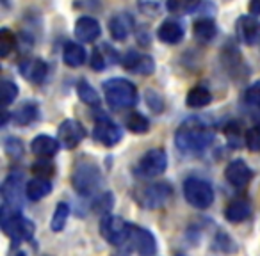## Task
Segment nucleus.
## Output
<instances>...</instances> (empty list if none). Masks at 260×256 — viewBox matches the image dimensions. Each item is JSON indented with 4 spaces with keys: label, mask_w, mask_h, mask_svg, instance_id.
I'll use <instances>...</instances> for the list:
<instances>
[{
    "label": "nucleus",
    "mask_w": 260,
    "mask_h": 256,
    "mask_svg": "<svg viewBox=\"0 0 260 256\" xmlns=\"http://www.w3.org/2000/svg\"><path fill=\"white\" fill-rule=\"evenodd\" d=\"M0 96H2L4 107L11 105L16 100V96H18V86L15 82H11V80H2L0 82Z\"/></svg>",
    "instance_id": "7c9ffc66"
},
{
    "label": "nucleus",
    "mask_w": 260,
    "mask_h": 256,
    "mask_svg": "<svg viewBox=\"0 0 260 256\" xmlns=\"http://www.w3.org/2000/svg\"><path fill=\"white\" fill-rule=\"evenodd\" d=\"M125 126L128 128L132 134H146L150 130V121L148 118H145L139 112H132V114L126 116Z\"/></svg>",
    "instance_id": "bb28decb"
},
{
    "label": "nucleus",
    "mask_w": 260,
    "mask_h": 256,
    "mask_svg": "<svg viewBox=\"0 0 260 256\" xmlns=\"http://www.w3.org/2000/svg\"><path fill=\"white\" fill-rule=\"evenodd\" d=\"M72 185L80 196H91L102 185L100 167L89 159H82L77 162L72 173Z\"/></svg>",
    "instance_id": "7ed1b4c3"
},
{
    "label": "nucleus",
    "mask_w": 260,
    "mask_h": 256,
    "mask_svg": "<svg viewBox=\"0 0 260 256\" xmlns=\"http://www.w3.org/2000/svg\"><path fill=\"white\" fill-rule=\"evenodd\" d=\"M27 184L22 173H13L2 184V208L22 210Z\"/></svg>",
    "instance_id": "423d86ee"
},
{
    "label": "nucleus",
    "mask_w": 260,
    "mask_h": 256,
    "mask_svg": "<svg viewBox=\"0 0 260 256\" xmlns=\"http://www.w3.org/2000/svg\"><path fill=\"white\" fill-rule=\"evenodd\" d=\"M128 240L132 247L139 252V256H153L157 252L155 237L146 228H139L130 224L128 226Z\"/></svg>",
    "instance_id": "f8f14e48"
},
{
    "label": "nucleus",
    "mask_w": 260,
    "mask_h": 256,
    "mask_svg": "<svg viewBox=\"0 0 260 256\" xmlns=\"http://www.w3.org/2000/svg\"><path fill=\"white\" fill-rule=\"evenodd\" d=\"M224 176L230 181L234 187L241 189L246 187V185L251 181L253 178V171L249 169V166L242 160H234L226 166V171H224Z\"/></svg>",
    "instance_id": "dca6fc26"
},
{
    "label": "nucleus",
    "mask_w": 260,
    "mask_h": 256,
    "mask_svg": "<svg viewBox=\"0 0 260 256\" xmlns=\"http://www.w3.org/2000/svg\"><path fill=\"white\" fill-rule=\"evenodd\" d=\"M104 94L109 107L114 111H123L138 101V89L126 79H111L104 84Z\"/></svg>",
    "instance_id": "f03ea898"
},
{
    "label": "nucleus",
    "mask_w": 260,
    "mask_h": 256,
    "mask_svg": "<svg viewBox=\"0 0 260 256\" xmlns=\"http://www.w3.org/2000/svg\"><path fill=\"white\" fill-rule=\"evenodd\" d=\"M52 192V184L48 181V178H32L27 181L25 194L27 199L30 201H40L45 196H48Z\"/></svg>",
    "instance_id": "4be33fe9"
},
{
    "label": "nucleus",
    "mask_w": 260,
    "mask_h": 256,
    "mask_svg": "<svg viewBox=\"0 0 260 256\" xmlns=\"http://www.w3.org/2000/svg\"><path fill=\"white\" fill-rule=\"evenodd\" d=\"M246 146L251 152H260V123L248 130V134H246Z\"/></svg>",
    "instance_id": "473e14b6"
},
{
    "label": "nucleus",
    "mask_w": 260,
    "mask_h": 256,
    "mask_svg": "<svg viewBox=\"0 0 260 256\" xmlns=\"http://www.w3.org/2000/svg\"><path fill=\"white\" fill-rule=\"evenodd\" d=\"M134 29V18L128 15V13H118L116 16H112L111 22H109V30H111V36L118 41L126 40L130 32Z\"/></svg>",
    "instance_id": "a211bd4d"
},
{
    "label": "nucleus",
    "mask_w": 260,
    "mask_h": 256,
    "mask_svg": "<svg viewBox=\"0 0 260 256\" xmlns=\"http://www.w3.org/2000/svg\"><path fill=\"white\" fill-rule=\"evenodd\" d=\"M59 141L50 135H38L32 142H30V152L38 155L40 159H50L57 153Z\"/></svg>",
    "instance_id": "6ab92c4d"
},
{
    "label": "nucleus",
    "mask_w": 260,
    "mask_h": 256,
    "mask_svg": "<svg viewBox=\"0 0 260 256\" xmlns=\"http://www.w3.org/2000/svg\"><path fill=\"white\" fill-rule=\"evenodd\" d=\"M20 73L25 80L32 84H41L48 75V66L45 61L41 59H36V57H29L25 61H22L20 64Z\"/></svg>",
    "instance_id": "2eb2a0df"
},
{
    "label": "nucleus",
    "mask_w": 260,
    "mask_h": 256,
    "mask_svg": "<svg viewBox=\"0 0 260 256\" xmlns=\"http://www.w3.org/2000/svg\"><path fill=\"white\" fill-rule=\"evenodd\" d=\"M70 217V206L66 203H59L54 210V215H52V223H50V228L52 231H62L66 226V221Z\"/></svg>",
    "instance_id": "c85d7f7f"
},
{
    "label": "nucleus",
    "mask_w": 260,
    "mask_h": 256,
    "mask_svg": "<svg viewBox=\"0 0 260 256\" xmlns=\"http://www.w3.org/2000/svg\"><path fill=\"white\" fill-rule=\"evenodd\" d=\"M38 118V107L32 101H27V103H22L15 112H13V121L16 125H30L34 119Z\"/></svg>",
    "instance_id": "a878e982"
},
{
    "label": "nucleus",
    "mask_w": 260,
    "mask_h": 256,
    "mask_svg": "<svg viewBox=\"0 0 260 256\" xmlns=\"http://www.w3.org/2000/svg\"><path fill=\"white\" fill-rule=\"evenodd\" d=\"M168 167V155L164 150L155 148V150H150L146 152L145 155L139 159L138 162V171L139 176H145V178H155L159 174H162Z\"/></svg>",
    "instance_id": "6e6552de"
},
{
    "label": "nucleus",
    "mask_w": 260,
    "mask_h": 256,
    "mask_svg": "<svg viewBox=\"0 0 260 256\" xmlns=\"http://www.w3.org/2000/svg\"><path fill=\"white\" fill-rule=\"evenodd\" d=\"M123 137V132L114 121H111L109 118L102 116L94 121L93 128V139L96 142L104 146H116Z\"/></svg>",
    "instance_id": "9b49d317"
},
{
    "label": "nucleus",
    "mask_w": 260,
    "mask_h": 256,
    "mask_svg": "<svg viewBox=\"0 0 260 256\" xmlns=\"http://www.w3.org/2000/svg\"><path fill=\"white\" fill-rule=\"evenodd\" d=\"M0 224L8 237H11L13 242H27L34 235V223L22 215L20 210H0Z\"/></svg>",
    "instance_id": "20e7f679"
},
{
    "label": "nucleus",
    "mask_w": 260,
    "mask_h": 256,
    "mask_svg": "<svg viewBox=\"0 0 260 256\" xmlns=\"http://www.w3.org/2000/svg\"><path fill=\"white\" fill-rule=\"evenodd\" d=\"M249 13L255 16L260 15V0H251L249 2Z\"/></svg>",
    "instance_id": "ea45409f"
},
{
    "label": "nucleus",
    "mask_w": 260,
    "mask_h": 256,
    "mask_svg": "<svg viewBox=\"0 0 260 256\" xmlns=\"http://www.w3.org/2000/svg\"><path fill=\"white\" fill-rule=\"evenodd\" d=\"M214 139V132L205 121L198 118H189L177 128L175 134V144L182 153L196 155L202 153Z\"/></svg>",
    "instance_id": "f257e3e1"
},
{
    "label": "nucleus",
    "mask_w": 260,
    "mask_h": 256,
    "mask_svg": "<svg viewBox=\"0 0 260 256\" xmlns=\"http://www.w3.org/2000/svg\"><path fill=\"white\" fill-rule=\"evenodd\" d=\"M196 4V0H168V9L171 13H182L192 9Z\"/></svg>",
    "instance_id": "c9c22d12"
},
{
    "label": "nucleus",
    "mask_w": 260,
    "mask_h": 256,
    "mask_svg": "<svg viewBox=\"0 0 260 256\" xmlns=\"http://www.w3.org/2000/svg\"><path fill=\"white\" fill-rule=\"evenodd\" d=\"M62 61L70 68H79L86 62V50L79 43H66L62 50Z\"/></svg>",
    "instance_id": "5701e85b"
},
{
    "label": "nucleus",
    "mask_w": 260,
    "mask_h": 256,
    "mask_svg": "<svg viewBox=\"0 0 260 256\" xmlns=\"http://www.w3.org/2000/svg\"><path fill=\"white\" fill-rule=\"evenodd\" d=\"M6 152H8L9 157H22L23 146H22V142H20V139H15V137L6 139Z\"/></svg>",
    "instance_id": "4c0bfd02"
},
{
    "label": "nucleus",
    "mask_w": 260,
    "mask_h": 256,
    "mask_svg": "<svg viewBox=\"0 0 260 256\" xmlns=\"http://www.w3.org/2000/svg\"><path fill=\"white\" fill-rule=\"evenodd\" d=\"M157 36H159V40L164 41V43L177 45V43H180L182 38H184V29H182L180 23L175 22V20H166V22L159 27Z\"/></svg>",
    "instance_id": "aec40b11"
},
{
    "label": "nucleus",
    "mask_w": 260,
    "mask_h": 256,
    "mask_svg": "<svg viewBox=\"0 0 260 256\" xmlns=\"http://www.w3.org/2000/svg\"><path fill=\"white\" fill-rule=\"evenodd\" d=\"M100 23L91 16H82L77 20L75 23V36L77 40L84 41V43H93L100 38Z\"/></svg>",
    "instance_id": "f3484780"
},
{
    "label": "nucleus",
    "mask_w": 260,
    "mask_h": 256,
    "mask_svg": "<svg viewBox=\"0 0 260 256\" xmlns=\"http://www.w3.org/2000/svg\"><path fill=\"white\" fill-rule=\"evenodd\" d=\"M164 0H138L139 11H143L148 16H155L159 15L160 8H162Z\"/></svg>",
    "instance_id": "2f4dec72"
},
{
    "label": "nucleus",
    "mask_w": 260,
    "mask_h": 256,
    "mask_svg": "<svg viewBox=\"0 0 260 256\" xmlns=\"http://www.w3.org/2000/svg\"><path fill=\"white\" fill-rule=\"evenodd\" d=\"M128 226L118 215H104L100 221V235L112 245H123L128 242Z\"/></svg>",
    "instance_id": "0eeeda50"
},
{
    "label": "nucleus",
    "mask_w": 260,
    "mask_h": 256,
    "mask_svg": "<svg viewBox=\"0 0 260 256\" xmlns=\"http://www.w3.org/2000/svg\"><path fill=\"white\" fill-rule=\"evenodd\" d=\"M251 213V205L246 199H234L230 205L224 208V217L230 223H242Z\"/></svg>",
    "instance_id": "412c9836"
},
{
    "label": "nucleus",
    "mask_w": 260,
    "mask_h": 256,
    "mask_svg": "<svg viewBox=\"0 0 260 256\" xmlns=\"http://www.w3.org/2000/svg\"><path fill=\"white\" fill-rule=\"evenodd\" d=\"M123 68L132 73H139V75H150L155 69V62H153V59L150 55L130 50L123 57Z\"/></svg>",
    "instance_id": "4468645a"
},
{
    "label": "nucleus",
    "mask_w": 260,
    "mask_h": 256,
    "mask_svg": "<svg viewBox=\"0 0 260 256\" xmlns=\"http://www.w3.org/2000/svg\"><path fill=\"white\" fill-rule=\"evenodd\" d=\"M77 93H79V98L84 103L91 105V107H98V105H100V96H98V93L94 91V87L89 86V82H86V80H80L79 82Z\"/></svg>",
    "instance_id": "cd10ccee"
},
{
    "label": "nucleus",
    "mask_w": 260,
    "mask_h": 256,
    "mask_svg": "<svg viewBox=\"0 0 260 256\" xmlns=\"http://www.w3.org/2000/svg\"><path fill=\"white\" fill-rule=\"evenodd\" d=\"M244 101L248 105H251V107H258L260 108V82L246 89Z\"/></svg>",
    "instance_id": "e433bc0d"
},
{
    "label": "nucleus",
    "mask_w": 260,
    "mask_h": 256,
    "mask_svg": "<svg viewBox=\"0 0 260 256\" xmlns=\"http://www.w3.org/2000/svg\"><path fill=\"white\" fill-rule=\"evenodd\" d=\"M105 54L102 52V48H94L93 50V57H91V66L94 69H104L105 68Z\"/></svg>",
    "instance_id": "58836bf2"
},
{
    "label": "nucleus",
    "mask_w": 260,
    "mask_h": 256,
    "mask_svg": "<svg viewBox=\"0 0 260 256\" xmlns=\"http://www.w3.org/2000/svg\"><path fill=\"white\" fill-rule=\"evenodd\" d=\"M32 173L38 174V178H48L54 174V164L47 159H41L40 162L32 164Z\"/></svg>",
    "instance_id": "f704fd0d"
},
{
    "label": "nucleus",
    "mask_w": 260,
    "mask_h": 256,
    "mask_svg": "<svg viewBox=\"0 0 260 256\" xmlns=\"http://www.w3.org/2000/svg\"><path fill=\"white\" fill-rule=\"evenodd\" d=\"M184 198L194 208H209L214 203V189L202 178H187L184 181Z\"/></svg>",
    "instance_id": "39448f33"
},
{
    "label": "nucleus",
    "mask_w": 260,
    "mask_h": 256,
    "mask_svg": "<svg viewBox=\"0 0 260 256\" xmlns=\"http://www.w3.org/2000/svg\"><path fill=\"white\" fill-rule=\"evenodd\" d=\"M16 47V38L15 34H11L9 29L0 30V57L6 59Z\"/></svg>",
    "instance_id": "c756f323"
},
{
    "label": "nucleus",
    "mask_w": 260,
    "mask_h": 256,
    "mask_svg": "<svg viewBox=\"0 0 260 256\" xmlns=\"http://www.w3.org/2000/svg\"><path fill=\"white\" fill-rule=\"evenodd\" d=\"M235 29H237V38L241 43L244 45H255L260 40V22L255 16L244 15L237 20L235 23Z\"/></svg>",
    "instance_id": "ddd939ff"
},
{
    "label": "nucleus",
    "mask_w": 260,
    "mask_h": 256,
    "mask_svg": "<svg viewBox=\"0 0 260 256\" xmlns=\"http://www.w3.org/2000/svg\"><path fill=\"white\" fill-rule=\"evenodd\" d=\"M171 196H173L171 185H168L166 181H160V184L148 185L139 196V203L145 208H160L170 201Z\"/></svg>",
    "instance_id": "9d476101"
},
{
    "label": "nucleus",
    "mask_w": 260,
    "mask_h": 256,
    "mask_svg": "<svg viewBox=\"0 0 260 256\" xmlns=\"http://www.w3.org/2000/svg\"><path fill=\"white\" fill-rule=\"evenodd\" d=\"M86 137V130L77 119H64L57 128V141L62 148L73 150Z\"/></svg>",
    "instance_id": "1a4fd4ad"
},
{
    "label": "nucleus",
    "mask_w": 260,
    "mask_h": 256,
    "mask_svg": "<svg viewBox=\"0 0 260 256\" xmlns=\"http://www.w3.org/2000/svg\"><path fill=\"white\" fill-rule=\"evenodd\" d=\"M217 29L214 20L210 18H200L198 22H194V38L202 43H210L216 38Z\"/></svg>",
    "instance_id": "b1692460"
},
{
    "label": "nucleus",
    "mask_w": 260,
    "mask_h": 256,
    "mask_svg": "<svg viewBox=\"0 0 260 256\" xmlns=\"http://www.w3.org/2000/svg\"><path fill=\"white\" fill-rule=\"evenodd\" d=\"M187 105L191 108H202L212 101V94L205 86H196L187 93Z\"/></svg>",
    "instance_id": "393cba45"
},
{
    "label": "nucleus",
    "mask_w": 260,
    "mask_h": 256,
    "mask_svg": "<svg viewBox=\"0 0 260 256\" xmlns=\"http://www.w3.org/2000/svg\"><path fill=\"white\" fill-rule=\"evenodd\" d=\"M112 205H114V196H112L111 192H105V194H102L100 198L96 199V203H94V210L100 212V213H105V215H109Z\"/></svg>",
    "instance_id": "72a5a7b5"
}]
</instances>
